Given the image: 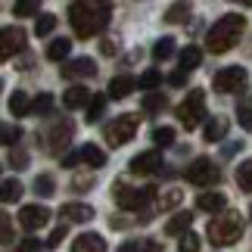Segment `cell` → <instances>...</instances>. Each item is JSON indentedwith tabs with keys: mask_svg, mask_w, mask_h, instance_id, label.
<instances>
[{
	"mask_svg": "<svg viewBox=\"0 0 252 252\" xmlns=\"http://www.w3.org/2000/svg\"><path fill=\"white\" fill-rule=\"evenodd\" d=\"M56 28V16H50V13H44V16H37V22H34V34H50Z\"/></svg>",
	"mask_w": 252,
	"mask_h": 252,
	"instance_id": "8d00e7d4",
	"label": "cell"
},
{
	"mask_svg": "<svg viewBox=\"0 0 252 252\" xmlns=\"http://www.w3.org/2000/svg\"><path fill=\"white\" fill-rule=\"evenodd\" d=\"M103 109H106V96H91V103L84 106V119L87 122H100V115H103Z\"/></svg>",
	"mask_w": 252,
	"mask_h": 252,
	"instance_id": "f546056e",
	"label": "cell"
},
{
	"mask_svg": "<svg viewBox=\"0 0 252 252\" xmlns=\"http://www.w3.org/2000/svg\"><path fill=\"white\" fill-rule=\"evenodd\" d=\"M178 249H181V252H199V237H196V234H190V230H184Z\"/></svg>",
	"mask_w": 252,
	"mask_h": 252,
	"instance_id": "ab89813d",
	"label": "cell"
},
{
	"mask_svg": "<svg viewBox=\"0 0 252 252\" xmlns=\"http://www.w3.org/2000/svg\"><path fill=\"white\" fill-rule=\"evenodd\" d=\"M22 184H19V181H3V184H0V202H16L19 196H22Z\"/></svg>",
	"mask_w": 252,
	"mask_h": 252,
	"instance_id": "d4e9b609",
	"label": "cell"
},
{
	"mask_svg": "<svg viewBox=\"0 0 252 252\" xmlns=\"http://www.w3.org/2000/svg\"><path fill=\"white\" fill-rule=\"evenodd\" d=\"M119 252H143V246H140V240H128Z\"/></svg>",
	"mask_w": 252,
	"mask_h": 252,
	"instance_id": "7dc6e473",
	"label": "cell"
},
{
	"mask_svg": "<svg viewBox=\"0 0 252 252\" xmlns=\"http://www.w3.org/2000/svg\"><path fill=\"white\" fill-rule=\"evenodd\" d=\"M63 240H65V224L53 230V234H50V240H47V246H60V243H63Z\"/></svg>",
	"mask_w": 252,
	"mask_h": 252,
	"instance_id": "ee69618b",
	"label": "cell"
},
{
	"mask_svg": "<svg viewBox=\"0 0 252 252\" xmlns=\"http://www.w3.org/2000/svg\"><path fill=\"white\" fill-rule=\"evenodd\" d=\"M202 115H206V94H202L199 87H193V91L184 96V103L178 106V122L187 131H193L202 122Z\"/></svg>",
	"mask_w": 252,
	"mask_h": 252,
	"instance_id": "8992f818",
	"label": "cell"
},
{
	"mask_svg": "<svg viewBox=\"0 0 252 252\" xmlns=\"http://www.w3.org/2000/svg\"><path fill=\"white\" fill-rule=\"evenodd\" d=\"M34 190L41 193V196H53V193H56L53 174H37V178H34Z\"/></svg>",
	"mask_w": 252,
	"mask_h": 252,
	"instance_id": "1f68e13d",
	"label": "cell"
},
{
	"mask_svg": "<svg viewBox=\"0 0 252 252\" xmlns=\"http://www.w3.org/2000/svg\"><path fill=\"white\" fill-rule=\"evenodd\" d=\"M78 159L84 162V165H91V168H103L106 165V153L100 147H94V143H87V147L78 150Z\"/></svg>",
	"mask_w": 252,
	"mask_h": 252,
	"instance_id": "ac0fdd59",
	"label": "cell"
},
{
	"mask_svg": "<svg viewBox=\"0 0 252 252\" xmlns=\"http://www.w3.org/2000/svg\"><path fill=\"white\" fill-rule=\"evenodd\" d=\"M112 19V3L109 0H75L69 6V22L78 37H94L100 34Z\"/></svg>",
	"mask_w": 252,
	"mask_h": 252,
	"instance_id": "6da1fadb",
	"label": "cell"
},
{
	"mask_svg": "<svg viewBox=\"0 0 252 252\" xmlns=\"http://www.w3.org/2000/svg\"><path fill=\"white\" fill-rule=\"evenodd\" d=\"M103 53H106V56L115 53V41H103Z\"/></svg>",
	"mask_w": 252,
	"mask_h": 252,
	"instance_id": "681fc988",
	"label": "cell"
},
{
	"mask_svg": "<svg viewBox=\"0 0 252 252\" xmlns=\"http://www.w3.org/2000/svg\"><path fill=\"white\" fill-rule=\"evenodd\" d=\"M22 137V128H16V125H6L0 122V147H13V143Z\"/></svg>",
	"mask_w": 252,
	"mask_h": 252,
	"instance_id": "83f0119b",
	"label": "cell"
},
{
	"mask_svg": "<svg viewBox=\"0 0 252 252\" xmlns=\"http://www.w3.org/2000/svg\"><path fill=\"white\" fill-rule=\"evenodd\" d=\"M196 206L202 212H221L227 206V199H224V193H202V196L196 199Z\"/></svg>",
	"mask_w": 252,
	"mask_h": 252,
	"instance_id": "44dd1931",
	"label": "cell"
},
{
	"mask_svg": "<svg viewBox=\"0 0 252 252\" xmlns=\"http://www.w3.org/2000/svg\"><path fill=\"white\" fill-rule=\"evenodd\" d=\"M153 143H156V147H171V143H174V128H168V125L156 128V131H153Z\"/></svg>",
	"mask_w": 252,
	"mask_h": 252,
	"instance_id": "e575fe53",
	"label": "cell"
},
{
	"mask_svg": "<svg viewBox=\"0 0 252 252\" xmlns=\"http://www.w3.org/2000/svg\"><path fill=\"white\" fill-rule=\"evenodd\" d=\"M13 243V221H9L6 212H0V246Z\"/></svg>",
	"mask_w": 252,
	"mask_h": 252,
	"instance_id": "f35d334b",
	"label": "cell"
},
{
	"mask_svg": "<svg viewBox=\"0 0 252 252\" xmlns=\"http://www.w3.org/2000/svg\"><path fill=\"white\" fill-rule=\"evenodd\" d=\"M159 84H162V72H156V69L143 72L140 78H137V87H140V91H156Z\"/></svg>",
	"mask_w": 252,
	"mask_h": 252,
	"instance_id": "4dcf8cb0",
	"label": "cell"
},
{
	"mask_svg": "<svg viewBox=\"0 0 252 252\" xmlns=\"http://www.w3.org/2000/svg\"><path fill=\"white\" fill-rule=\"evenodd\" d=\"M78 153H69V156H63V168H75V165H78Z\"/></svg>",
	"mask_w": 252,
	"mask_h": 252,
	"instance_id": "c3c4849f",
	"label": "cell"
},
{
	"mask_svg": "<svg viewBox=\"0 0 252 252\" xmlns=\"http://www.w3.org/2000/svg\"><path fill=\"white\" fill-rule=\"evenodd\" d=\"M237 3H243V6H252V0H237Z\"/></svg>",
	"mask_w": 252,
	"mask_h": 252,
	"instance_id": "f5cc1de1",
	"label": "cell"
},
{
	"mask_svg": "<svg viewBox=\"0 0 252 252\" xmlns=\"http://www.w3.org/2000/svg\"><path fill=\"white\" fill-rule=\"evenodd\" d=\"M165 109V96L162 94H147L143 96V112H162Z\"/></svg>",
	"mask_w": 252,
	"mask_h": 252,
	"instance_id": "74e56055",
	"label": "cell"
},
{
	"mask_svg": "<svg viewBox=\"0 0 252 252\" xmlns=\"http://www.w3.org/2000/svg\"><path fill=\"white\" fill-rule=\"evenodd\" d=\"M249 81V72L243 69V65H227V69L215 72V78H212V87H215L218 94H234L240 91Z\"/></svg>",
	"mask_w": 252,
	"mask_h": 252,
	"instance_id": "52a82bcc",
	"label": "cell"
},
{
	"mask_svg": "<svg viewBox=\"0 0 252 252\" xmlns=\"http://www.w3.org/2000/svg\"><path fill=\"white\" fill-rule=\"evenodd\" d=\"M190 16V3H187V0H178V3H171V9H168V13H165V22H184V19H187Z\"/></svg>",
	"mask_w": 252,
	"mask_h": 252,
	"instance_id": "f1b7e54d",
	"label": "cell"
},
{
	"mask_svg": "<svg viewBox=\"0 0 252 252\" xmlns=\"http://www.w3.org/2000/svg\"><path fill=\"white\" fill-rule=\"evenodd\" d=\"M187 181L190 184H196V187H212V184H218L221 181V171H218V165L212 159H196L193 165H187Z\"/></svg>",
	"mask_w": 252,
	"mask_h": 252,
	"instance_id": "ba28073f",
	"label": "cell"
},
{
	"mask_svg": "<svg viewBox=\"0 0 252 252\" xmlns=\"http://www.w3.org/2000/svg\"><path fill=\"white\" fill-rule=\"evenodd\" d=\"M246 32V16H237V13H227V16H221L215 25L209 28V34H206V47L212 53H227L230 47H234L240 37H243Z\"/></svg>",
	"mask_w": 252,
	"mask_h": 252,
	"instance_id": "7a4b0ae2",
	"label": "cell"
},
{
	"mask_svg": "<svg viewBox=\"0 0 252 252\" xmlns=\"http://www.w3.org/2000/svg\"><path fill=\"white\" fill-rule=\"evenodd\" d=\"M199 63H202V50L199 47H184L181 50V69L184 72H193V69H199Z\"/></svg>",
	"mask_w": 252,
	"mask_h": 252,
	"instance_id": "7402d4cb",
	"label": "cell"
},
{
	"mask_svg": "<svg viewBox=\"0 0 252 252\" xmlns=\"http://www.w3.org/2000/svg\"><path fill=\"white\" fill-rule=\"evenodd\" d=\"M237 184H240V190L252 193V159H246V162L237 165Z\"/></svg>",
	"mask_w": 252,
	"mask_h": 252,
	"instance_id": "484cf974",
	"label": "cell"
},
{
	"mask_svg": "<svg viewBox=\"0 0 252 252\" xmlns=\"http://www.w3.org/2000/svg\"><path fill=\"white\" fill-rule=\"evenodd\" d=\"M9 112L13 115H32V103H28L25 91H13V96H9Z\"/></svg>",
	"mask_w": 252,
	"mask_h": 252,
	"instance_id": "603a6c76",
	"label": "cell"
},
{
	"mask_svg": "<svg viewBox=\"0 0 252 252\" xmlns=\"http://www.w3.org/2000/svg\"><path fill=\"white\" fill-rule=\"evenodd\" d=\"M25 47V32L19 25H6L0 28V63L13 60V56Z\"/></svg>",
	"mask_w": 252,
	"mask_h": 252,
	"instance_id": "9c48e42d",
	"label": "cell"
},
{
	"mask_svg": "<svg viewBox=\"0 0 252 252\" xmlns=\"http://www.w3.org/2000/svg\"><path fill=\"white\" fill-rule=\"evenodd\" d=\"M9 165H13V168H28V156L22 150H16L13 156H9Z\"/></svg>",
	"mask_w": 252,
	"mask_h": 252,
	"instance_id": "b9f144b4",
	"label": "cell"
},
{
	"mask_svg": "<svg viewBox=\"0 0 252 252\" xmlns=\"http://www.w3.org/2000/svg\"><path fill=\"white\" fill-rule=\"evenodd\" d=\"M137 128H140V115L125 112V115H119V119H112V125H106L103 137H106V143H112V147H125L128 140H134Z\"/></svg>",
	"mask_w": 252,
	"mask_h": 252,
	"instance_id": "5b68a950",
	"label": "cell"
},
{
	"mask_svg": "<svg viewBox=\"0 0 252 252\" xmlns=\"http://www.w3.org/2000/svg\"><path fill=\"white\" fill-rule=\"evenodd\" d=\"M249 215H252V209H249Z\"/></svg>",
	"mask_w": 252,
	"mask_h": 252,
	"instance_id": "11a10c76",
	"label": "cell"
},
{
	"mask_svg": "<svg viewBox=\"0 0 252 252\" xmlns=\"http://www.w3.org/2000/svg\"><path fill=\"white\" fill-rule=\"evenodd\" d=\"M72 252H106V240L100 234H81L72 243Z\"/></svg>",
	"mask_w": 252,
	"mask_h": 252,
	"instance_id": "2e32d148",
	"label": "cell"
},
{
	"mask_svg": "<svg viewBox=\"0 0 252 252\" xmlns=\"http://www.w3.org/2000/svg\"><path fill=\"white\" fill-rule=\"evenodd\" d=\"M190 224H193V215H190V212H178V215H174L168 224H165V234H168V237H181Z\"/></svg>",
	"mask_w": 252,
	"mask_h": 252,
	"instance_id": "d6986e66",
	"label": "cell"
},
{
	"mask_svg": "<svg viewBox=\"0 0 252 252\" xmlns=\"http://www.w3.org/2000/svg\"><path fill=\"white\" fill-rule=\"evenodd\" d=\"M174 53V37H159L156 44H153V60H168V56Z\"/></svg>",
	"mask_w": 252,
	"mask_h": 252,
	"instance_id": "4316f807",
	"label": "cell"
},
{
	"mask_svg": "<svg viewBox=\"0 0 252 252\" xmlns=\"http://www.w3.org/2000/svg\"><path fill=\"white\" fill-rule=\"evenodd\" d=\"M128 168H131V174H153V171H159L162 168V153H156V150L140 153V156H134L128 162Z\"/></svg>",
	"mask_w": 252,
	"mask_h": 252,
	"instance_id": "7c38bea8",
	"label": "cell"
},
{
	"mask_svg": "<svg viewBox=\"0 0 252 252\" xmlns=\"http://www.w3.org/2000/svg\"><path fill=\"white\" fill-rule=\"evenodd\" d=\"M72 122H56L50 131H44L41 134V140H44V150L47 153H63L65 147H69V140H72Z\"/></svg>",
	"mask_w": 252,
	"mask_h": 252,
	"instance_id": "30bf717a",
	"label": "cell"
},
{
	"mask_svg": "<svg viewBox=\"0 0 252 252\" xmlns=\"http://www.w3.org/2000/svg\"><path fill=\"white\" fill-rule=\"evenodd\" d=\"M240 150V143H227V147H224V156H230V153H237Z\"/></svg>",
	"mask_w": 252,
	"mask_h": 252,
	"instance_id": "f907efd6",
	"label": "cell"
},
{
	"mask_svg": "<svg viewBox=\"0 0 252 252\" xmlns=\"http://www.w3.org/2000/svg\"><path fill=\"white\" fill-rule=\"evenodd\" d=\"M181 199H184L181 190H165V193L159 196V212H168V209H174V206H181Z\"/></svg>",
	"mask_w": 252,
	"mask_h": 252,
	"instance_id": "d6a6232c",
	"label": "cell"
},
{
	"mask_svg": "<svg viewBox=\"0 0 252 252\" xmlns=\"http://www.w3.org/2000/svg\"><path fill=\"white\" fill-rule=\"evenodd\" d=\"M147 252H159V246H156V243H150V246H147Z\"/></svg>",
	"mask_w": 252,
	"mask_h": 252,
	"instance_id": "816d5d0a",
	"label": "cell"
},
{
	"mask_svg": "<svg viewBox=\"0 0 252 252\" xmlns=\"http://www.w3.org/2000/svg\"><path fill=\"white\" fill-rule=\"evenodd\" d=\"M47 221H50V212L44 206H22V212H19V224L25 230H41Z\"/></svg>",
	"mask_w": 252,
	"mask_h": 252,
	"instance_id": "8fae6325",
	"label": "cell"
},
{
	"mask_svg": "<svg viewBox=\"0 0 252 252\" xmlns=\"http://www.w3.org/2000/svg\"><path fill=\"white\" fill-rule=\"evenodd\" d=\"M112 196H115V202H119V209L137 212V209H143L153 196H156V187H131V184L119 181L115 190H112Z\"/></svg>",
	"mask_w": 252,
	"mask_h": 252,
	"instance_id": "277c9868",
	"label": "cell"
},
{
	"mask_svg": "<svg viewBox=\"0 0 252 252\" xmlns=\"http://www.w3.org/2000/svg\"><path fill=\"white\" fill-rule=\"evenodd\" d=\"M206 234L212 240V246H234L243 237V218H240V212H224V215L209 221Z\"/></svg>",
	"mask_w": 252,
	"mask_h": 252,
	"instance_id": "3957f363",
	"label": "cell"
},
{
	"mask_svg": "<svg viewBox=\"0 0 252 252\" xmlns=\"http://www.w3.org/2000/svg\"><path fill=\"white\" fill-rule=\"evenodd\" d=\"M60 215H63V221H69V224H81V221L94 218V209L84 206V202H65L60 209Z\"/></svg>",
	"mask_w": 252,
	"mask_h": 252,
	"instance_id": "5bb4252c",
	"label": "cell"
},
{
	"mask_svg": "<svg viewBox=\"0 0 252 252\" xmlns=\"http://www.w3.org/2000/svg\"><path fill=\"white\" fill-rule=\"evenodd\" d=\"M50 112H53V96L50 94H41L32 103V115H50Z\"/></svg>",
	"mask_w": 252,
	"mask_h": 252,
	"instance_id": "836d02e7",
	"label": "cell"
},
{
	"mask_svg": "<svg viewBox=\"0 0 252 252\" xmlns=\"http://www.w3.org/2000/svg\"><path fill=\"white\" fill-rule=\"evenodd\" d=\"M224 134H227V119H212V122L206 125V140H209V143L224 140Z\"/></svg>",
	"mask_w": 252,
	"mask_h": 252,
	"instance_id": "cb8c5ba5",
	"label": "cell"
},
{
	"mask_svg": "<svg viewBox=\"0 0 252 252\" xmlns=\"http://www.w3.org/2000/svg\"><path fill=\"white\" fill-rule=\"evenodd\" d=\"M87 187H94V178H84V174H81V178L72 181V190H78V193H84Z\"/></svg>",
	"mask_w": 252,
	"mask_h": 252,
	"instance_id": "7bdbcfd3",
	"label": "cell"
},
{
	"mask_svg": "<svg viewBox=\"0 0 252 252\" xmlns=\"http://www.w3.org/2000/svg\"><path fill=\"white\" fill-rule=\"evenodd\" d=\"M168 84H174V87H184V84H187V72H174V75H168Z\"/></svg>",
	"mask_w": 252,
	"mask_h": 252,
	"instance_id": "f6af8a7d",
	"label": "cell"
},
{
	"mask_svg": "<svg viewBox=\"0 0 252 252\" xmlns=\"http://www.w3.org/2000/svg\"><path fill=\"white\" fill-rule=\"evenodd\" d=\"M37 9H41V0H16L13 13L16 16H37Z\"/></svg>",
	"mask_w": 252,
	"mask_h": 252,
	"instance_id": "d590c367",
	"label": "cell"
},
{
	"mask_svg": "<svg viewBox=\"0 0 252 252\" xmlns=\"http://www.w3.org/2000/svg\"><path fill=\"white\" fill-rule=\"evenodd\" d=\"M249 103H252V96H249Z\"/></svg>",
	"mask_w": 252,
	"mask_h": 252,
	"instance_id": "db71d44e",
	"label": "cell"
},
{
	"mask_svg": "<svg viewBox=\"0 0 252 252\" xmlns=\"http://www.w3.org/2000/svg\"><path fill=\"white\" fill-rule=\"evenodd\" d=\"M96 75V63L94 60H87V56H78V60H72V63H65L63 65V78H94Z\"/></svg>",
	"mask_w": 252,
	"mask_h": 252,
	"instance_id": "4fadbf2b",
	"label": "cell"
},
{
	"mask_svg": "<svg viewBox=\"0 0 252 252\" xmlns=\"http://www.w3.org/2000/svg\"><path fill=\"white\" fill-rule=\"evenodd\" d=\"M134 87H137V78H131V75H119V78L109 81V96H112V100H125Z\"/></svg>",
	"mask_w": 252,
	"mask_h": 252,
	"instance_id": "e0dca14e",
	"label": "cell"
},
{
	"mask_svg": "<svg viewBox=\"0 0 252 252\" xmlns=\"http://www.w3.org/2000/svg\"><path fill=\"white\" fill-rule=\"evenodd\" d=\"M69 53H72V41H69V37H56V41L47 47V60H53V63H63Z\"/></svg>",
	"mask_w": 252,
	"mask_h": 252,
	"instance_id": "ffe728a7",
	"label": "cell"
},
{
	"mask_svg": "<svg viewBox=\"0 0 252 252\" xmlns=\"http://www.w3.org/2000/svg\"><path fill=\"white\" fill-rule=\"evenodd\" d=\"M37 246H41V240H34V237H25L22 243H19V249H22V252H34Z\"/></svg>",
	"mask_w": 252,
	"mask_h": 252,
	"instance_id": "bcb514c9",
	"label": "cell"
},
{
	"mask_svg": "<svg viewBox=\"0 0 252 252\" xmlns=\"http://www.w3.org/2000/svg\"><path fill=\"white\" fill-rule=\"evenodd\" d=\"M237 122H240L243 131H252V109H249V106H240V109H237Z\"/></svg>",
	"mask_w": 252,
	"mask_h": 252,
	"instance_id": "60d3db41",
	"label": "cell"
},
{
	"mask_svg": "<svg viewBox=\"0 0 252 252\" xmlns=\"http://www.w3.org/2000/svg\"><path fill=\"white\" fill-rule=\"evenodd\" d=\"M87 103H91V91L81 87V84H75V87H69V91L63 94V106H65V109H81V106H87Z\"/></svg>",
	"mask_w": 252,
	"mask_h": 252,
	"instance_id": "9a60e30c",
	"label": "cell"
}]
</instances>
